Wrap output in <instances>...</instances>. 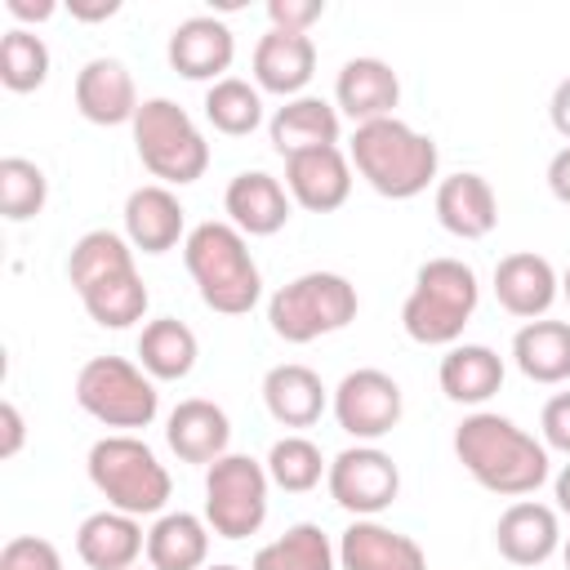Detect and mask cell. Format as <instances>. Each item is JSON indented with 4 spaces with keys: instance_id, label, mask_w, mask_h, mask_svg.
Returning <instances> with one entry per match:
<instances>
[{
    "instance_id": "obj_30",
    "label": "cell",
    "mask_w": 570,
    "mask_h": 570,
    "mask_svg": "<svg viewBox=\"0 0 570 570\" xmlns=\"http://www.w3.org/2000/svg\"><path fill=\"white\" fill-rule=\"evenodd\" d=\"M512 361L530 383L570 379V321H525L512 334Z\"/></svg>"
},
{
    "instance_id": "obj_4",
    "label": "cell",
    "mask_w": 570,
    "mask_h": 570,
    "mask_svg": "<svg viewBox=\"0 0 570 570\" xmlns=\"http://www.w3.org/2000/svg\"><path fill=\"white\" fill-rule=\"evenodd\" d=\"M347 160L387 200H410V196L428 191V183L436 178V165H441L436 142L396 116L356 125L352 142H347Z\"/></svg>"
},
{
    "instance_id": "obj_13",
    "label": "cell",
    "mask_w": 570,
    "mask_h": 570,
    "mask_svg": "<svg viewBox=\"0 0 570 570\" xmlns=\"http://www.w3.org/2000/svg\"><path fill=\"white\" fill-rule=\"evenodd\" d=\"M165 58L169 67L183 76V80H227V67L236 58V36L223 18L214 13H196V18H183L174 31H169V45H165Z\"/></svg>"
},
{
    "instance_id": "obj_9",
    "label": "cell",
    "mask_w": 570,
    "mask_h": 570,
    "mask_svg": "<svg viewBox=\"0 0 570 570\" xmlns=\"http://www.w3.org/2000/svg\"><path fill=\"white\" fill-rule=\"evenodd\" d=\"M76 405L107 428H151L160 410L156 379L125 356H94L76 374Z\"/></svg>"
},
{
    "instance_id": "obj_29",
    "label": "cell",
    "mask_w": 570,
    "mask_h": 570,
    "mask_svg": "<svg viewBox=\"0 0 570 570\" xmlns=\"http://www.w3.org/2000/svg\"><path fill=\"white\" fill-rule=\"evenodd\" d=\"M209 521L196 512H160L147 530V566L151 570H205L209 557Z\"/></svg>"
},
{
    "instance_id": "obj_10",
    "label": "cell",
    "mask_w": 570,
    "mask_h": 570,
    "mask_svg": "<svg viewBox=\"0 0 570 570\" xmlns=\"http://www.w3.org/2000/svg\"><path fill=\"white\" fill-rule=\"evenodd\" d=\"M267 463L249 454H223L205 468V521L218 539H249L267 521Z\"/></svg>"
},
{
    "instance_id": "obj_48",
    "label": "cell",
    "mask_w": 570,
    "mask_h": 570,
    "mask_svg": "<svg viewBox=\"0 0 570 570\" xmlns=\"http://www.w3.org/2000/svg\"><path fill=\"white\" fill-rule=\"evenodd\" d=\"M205 570H240V566H205Z\"/></svg>"
},
{
    "instance_id": "obj_34",
    "label": "cell",
    "mask_w": 570,
    "mask_h": 570,
    "mask_svg": "<svg viewBox=\"0 0 570 570\" xmlns=\"http://www.w3.org/2000/svg\"><path fill=\"white\" fill-rule=\"evenodd\" d=\"M267 476H272V485H281L285 494H307V490H316L321 485V476L330 472V463L321 459V445L316 441H307V436H281L272 450H267Z\"/></svg>"
},
{
    "instance_id": "obj_47",
    "label": "cell",
    "mask_w": 570,
    "mask_h": 570,
    "mask_svg": "<svg viewBox=\"0 0 570 570\" xmlns=\"http://www.w3.org/2000/svg\"><path fill=\"white\" fill-rule=\"evenodd\" d=\"M561 561H566V570H570V539L561 543Z\"/></svg>"
},
{
    "instance_id": "obj_28",
    "label": "cell",
    "mask_w": 570,
    "mask_h": 570,
    "mask_svg": "<svg viewBox=\"0 0 570 570\" xmlns=\"http://www.w3.org/2000/svg\"><path fill=\"white\" fill-rule=\"evenodd\" d=\"M436 379L454 405H485L503 387V356L485 343H454L441 356Z\"/></svg>"
},
{
    "instance_id": "obj_12",
    "label": "cell",
    "mask_w": 570,
    "mask_h": 570,
    "mask_svg": "<svg viewBox=\"0 0 570 570\" xmlns=\"http://www.w3.org/2000/svg\"><path fill=\"white\" fill-rule=\"evenodd\" d=\"M334 419L347 436H356L361 445H374L379 436H387L396 423H401V410H405V396H401V383L374 365L365 370H352L343 374V383L334 387Z\"/></svg>"
},
{
    "instance_id": "obj_25",
    "label": "cell",
    "mask_w": 570,
    "mask_h": 570,
    "mask_svg": "<svg viewBox=\"0 0 570 570\" xmlns=\"http://www.w3.org/2000/svg\"><path fill=\"white\" fill-rule=\"evenodd\" d=\"M494 548L503 561L512 566H543L557 548H561V521L557 508L539 503V499H517L499 525H494Z\"/></svg>"
},
{
    "instance_id": "obj_16",
    "label": "cell",
    "mask_w": 570,
    "mask_h": 570,
    "mask_svg": "<svg viewBox=\"0 0 570 570\" xmlns=\"http://www.w3.org/2000/svg\"><path fill=\"white\" fill-rule=\"evenodd\" d=\"M223 209H227V223L245 236H276L285 223H289V191L281 178H272L267 169H240L227 191H223Z\"/></svg>"
},
{
    "instance_id": "obj_11",
    "label": "cell",
    "mask_w": 570,
    "mask_h": 570,
    "mask_svg": "<svg viewBox=\"0 0 570 570\" xmlns=\"http://www.w3.org/2000/svg\"><path fill=\"white\" fill-rule=\"evenodd\" d=\"M325 485H330V499L343 512H352V517H379L401 494V468H396V459L387 450L356 441V445H347L343 454L330 459Z\"/></svg>"
},
{
    "instance_id": "obj_22",
    "label": "cell",
    "mask_w": 570,
    "mask_h": 570,
    "mask_svg": "<svg viewBox=\"0 0 570 570\" xmlns=\"http://www.w3.org/2000/svg\"><path fill=\"white\" fill-rule=\"evenodd\" d=\"M316 76V45L298 31H267L254 45V85L258 94H281L285 102L307 89Z\"/></svg>"
},
{
    "instance_id": "obj_2",
    "label": "cell",
    "mask_w": 570,
    "mask_h": 570,
    "mask_svg": "<svg viewBox=\"0 0 570 570\" xmlns=\"http://www.w3.org/2000/svg\"><path fill=\"white\" fill-rule=\"evenodd\" d=\"M67 281L80 294L89 321L102 330H129L134 321L147 316V285L134 267V245L120 232L94 227L71 245L67 258Z\"/></svg>"
},
{
    "instance_id": "obj_38",
    "label": "cell",
    "mask_w": 570,
    "mask_h": 570,
    "mask_svg": "<svg viewBox=\"0 0 570 570\" xmlns=\"http://www.w3.org/2000/svg\"><path fill=\"white\" fill-rule=\"evenodd\" d=\"M321 13H325V0H267L272 31H298V36H307V27Z\"/></svg>"
},
{
    "instance_id": "obj_35",
    "label": "cell",
    "mask_w": 570,
    "mask_h": 570,
    "mask_svg": "<svg viewBox=\"0 0 570 570\" xmlns=\"http://www.w3.org/2000/svg\"><path fill=\"white\" fill-rule=\"evenodd\" d=\"M0 80L9 94L40 89L49 80V45L27 27H9L0 40Z\"/></svg>"
},
{
    "instance_id": "obj_21",
    "label": "cell",
    "mask_w": 570,
    "mask_h": 570,
    "mask_svg": "<svg viewBox=\"0 0 570 570\" xmlns=\"http://www.w3.org/2000/svg\"><path fill=\"white\" fill-rule=\"evenodd\" d=\"M142 552H147V530L129 512L102 508V512H89L76 530V557L89 570H134Z\"/></svg>"
},
{
    "instance_id": "obj_18",
    "label": "cell",
    "mask_w": 570,
    "mask_h": 570,
    "mask_svg": "<svg viewBox=\"0 0 570 570\" xmlns=\"http://www.w3.org/2000/svg\"><path fill=\"white\" fill-rule=\"evenodd\" d=\"M338 566L343 570H428V552L383 525L379 517H356L343 534H338Z\"/></svg>"
},
{
    "instance_id": "obj_36",
    "label": "cell",
    "mask_w": 570,
    "mask_h": 570,
    "mask_svg": "<svg viewBox=\"0 0 570 570\" xmlns=\"http://www.w3.org/2000/svg\"><path fill=\"white\" fill-rule=\"evenodd\" d=\"M45 200H49L45 169L27 156H4L0 160V214L9 223H27L45 209Z\"/></svg>"
},
{
    "instance_id": "obj_15",
    "label": "cell",
    "mask_w": 570,
    "mask_h": 570,
    "mask_svg": "<svg viewBox=\"0 0 570 570\" xmlns=\"http://www.w3.org/2000/svg\"><path fill=\"white\" fill-rule=\"evenodd\" d=\"M285 191L307 214H334L352 196V160L343 147H321L285 160Z\"/></svg>"
},
{
    "instance_id": "obj_31",
    "label": "cell",
    "mask_w": 570,
    "mask_h": 570,
    "mask_svg": "<svg viewBox=\"0 0 570 570\" xmlns=\"http://www.w3.org/2000/svg\"><path fill=\"white\" fill-rule=\"evenodd\" d=\"M200 343L191 334V325H183L178 316H156L142 325L138 334V365L156 379V383H178L196 370Z\"/></svg>"
},
{
    "instance_id": "obj_40",
    "label": "cell",
    "mask_w": 570,
    "mask_h": 570,
    "mask_svg": "<svg viewBox=\"0 0 570 570\" xmlns=\"http://www.w3.org/2000/svg\"><path fill=\"white\" fill-rule=\"evenodd\" d=\"M0 428H4L0 459H13V454L22 450V441H27V423H22V414H18V405H13V401H4V405H0Z\"/></svg>"
},
{
    "instance_id": "obj_39",
    "label": "cell",
    "mask_w": 570,
    "mask_h": 570,
    "mask_svg": "<svg viewBox=\"0 0 570 570\" xmlns=\"http://www.w3.org/2000/svg\"><path fill=\"white\" fill-rule=\"evenodd\" d=\"M539 428H543V445L570 459V392H557V396L543 405Z\"/></svg>"
},
{
    "instance_id": "obj_1",
    "label": "cell",
    "mask_w": 570,
    "mask_h": 570,
    "mask_svg": "<svg viewBox=\"0 0 570 570\" xmlns=\"http://www.w3.org/2000/svg\"><path fill=\"white\" fill-rule=\"evenodd\" d=\"M454 459L481 490L503 494V499L534 494L552 468L548 445L494 410H472L454 428Z\"/></svg>"
},
{
    "instance_id": "obj_45",
    "label": "cell",
    "mask_w": 570,
    "mask_h": 570,
    "mask_svg": "<svg viewBox=\"0 0 570 570\" xmlns=\"http://www.w3.org/2000/svg\"><path fill=\"white\" fill-rule=\"evenodd\" d=\"M552 494H557V512H566V517H570V463L557 472V481H552Z\"/></svg>"
},
{
    "instance_id": "obj_6",
    "label": "cell",
    "mask_w": 570,
    "mask_h": 570,
    "mask_svg": "<svg viewBox=\"0 0 570 570\" xmlns=\"http://www.w3.org/2000/svg\"><path fill=\"white\" fill-rule=\"evenodd\" d=\"M85 472H89L94 490L107 499V508L129 512L138 521L142 517H160L169 494H174V481H169L165 463L134 432H116V436L94 441L89 459H85Z\"/></svg>"
},
{
    "instance_id": "obj_41",
    "label": "cell",
    "mask_w": 570,
    "mask_h": 570,
    "mask_svg": "<svg viewBox=\"0 0 570 570\" xmlns=\"http://www.w3.org/2000/svg\"><path fill=\"white\" fill-rule=\"evenodd\" d=\"M548 191H552L561 205H570V147H561V151L548 160Z\"/></svg>"
},
{
    "instance_id": "obj_33",
    "label": "cell",
    "mask_w": 570,
    "mask_h": 570,
    "mask_svg": "<svg viewBox=\"0 0 570 570\" xmlns=\"http://www.w3.org/2000/svg\"><path fill=\"white\" fill-rule=\"evenodd\" d=\"M205 120L227 134V138H245L263 125V94L258 85L240 80V76H227L218 85L205 89Z\"/></svg>"
},
{
    "instance_id": "obj_17",
    "label": "cell",
    "mask_w": 570,
    "mask_h": 570,
    "mask_svg": "<svg viewBox=\"0 0 570 570\" xmlns=\"http://www.w3.org/2000/svg\"><path fill=\"white\" fill-rule=\"evenodd\" d=\"M165 441H169V450H174L183 463L209 468V463H218L223 454H232V450H227V445H232V419H227L223 405H214V401H205V396H187V401H178V405L169 410V419H165Z\"/></svg>"
},
{
    "instance_id": "obj_32",
    "label": "cell",
    "mask_w": 570,
    "mask_h": 570,
    "mask_svg": "<svg viewBox=\"0 0 570 570\" xmlns=\"http://www.w3.org/2000/svg\"><path fill=\"white\" fill-rule=\"evenodd\" d=\"M249 570H338V548L330 534L312 521L289 525L281 539L263 543L249 561Z\"/></svg>"
},
{
    "instance_id": "obj_8",
    "label": "cell",
    "mask_w": 570,
    "mask_h": 570,
    "mask_svg": "<svg viewBox=\"0 0 570 570\" xmlns=\"http://www.w3.org/2000/svg\"><path fill=\"white\" fill-rule=\"evenodd\" d=\"M138 160L160 187H187L209 169V142L174 98H147L134 116Z\"/></svg>"
},
{
    "instance_id": "obj_3",
    "label": "cell",
    "mask_w": 570,
    "mask_h": 570,
    "mask_svg": "<svg viewBox=\"0 0 570 570\" xmlns=\"http://www.w3.org/2000/svg\"><path fill=\"white\" fill-rule=\"evenodd\" d=\"M183 263L196 281V294L218 316H245L263 298V276L249 254L245 232H236L223 218L196 223L183 240Z\"/></svg>"
},
{
    "instance_id": "obj_26",
    "label": "cell",
    "mask_w": 570,
    "mask_h": 570,
    "mask_svg": "<svg viewBox=\"0 0 570 570\" xmlns=\"http://www.w3.org/2000/svg\"><path fill=\"white\" fill-rule=\"evenodd\" d=\"M338 107H330L325 98H312V94H298L289 98L285 107L272 111L267 120V138L272 147L289 160V156H303V151H321V147H338Z\"/></svg>"
},
{
    "instance_id": "obj_7",
    "label": "cell",
    "mask_w": 570,
    "mask_h": 570,
    "mask_svg": "<svg viewBox=\"0 0 570 570\" xmlns=\"http://www.w3.org/2000/svg\"><path fill=\"white\" fill-rule=\"evenodd\" d=\"M356 285L338 272H303L267 298V325L285 343H312L356 321Z\"/></svg>"
},
{
    "instance_id": "obj_19",
    "label": "cell",
    "mask_w": 570,
    "mask_h": 570,
    "mask_svg": "<svg viewBox=\"0 0 570 570\" xmlns=\"http://www.w3.org/2000/svg\"><path fill=\"white\" fill-rule=\"evenodd\" d=\"M138 89L120 58H89L76 71V111L89 125H134L138 116Z\"/></svg>"
},
{
    "instance_id": "obj_44",
    "label": "cell",
    "mask_w": 570,
    "mask_h": 570,
    "mask_svg": "<svg viewBox=\"0 0 570 570\" xmlns=\"http://www.w3.org/2000/svg\"><path fill=\"white\" fill-rule=\"evenodd\" d=\"M111 13H120V0H98V4L71 0V18H80V22H102V18H111Z\"/></svg>"
},
{
    "instance_id": "obj_42",
    "label": "cell",
    "mask_w": 570,
    "mask_h": 570,
    "mask_svg": "<svg viewBox=\"0 0 570 570\" xmlns=\"http://www.w3.org/2000/svg\"><path fill=\"white\" fill-rule=\"evenodd\" d=\"M548 116H552V129H557L561 138H570V76L557 80V89H552V98H548Z\"/></svg>"
},
{
    "instance_id": "obj_37",
    "label": "cell",
    "mask_w": 570,
    "mask_h": 570,
    "mask_svg": "<svg viewBox=\"0 0 570 570\" xmlns=\"http://www.w3.org/2000/svg\"><path fill=\"white\" fill-rule=\"evenodd\" d=\"M0 570H62V557L40 534H18L0 548Z\"/></svg>"
},
{
    "instance_id": "obj_20",
    "label": "cell",
    "mask_w": 570,
    "mask_h": 570,
    "mask_svg": "<svg viewBox=\"0 0 570 570\" xmlns=\"http://www.w3.org/2000/svg\"><path fill=\"white\" fill-rule=\"evenodd\" d=\"M125 240L142 254H169L178 240H187L183 200L160 183L134 187L129 200H125Z\"/></svg>"
},
{
    "instance_id": "obj_46",
    "label": "cell",
    "mask_w": 570,
    "mask_h": 570,
    "mask_svg": "<svg viewBox=\"0 0 570 570\" xmlns=\"http://www.w3.org/2000/svg\"><path fill=\"white\" fill-rule=\"evenodd\" d=\"M561 294H566V298H570V267H566V272H561Z\"/></svg>"
},
{
    "instance_id": "obj_5",
    "label": "cell",
    "mask_w": 570,
    "mask_h": 570,
    "mask_svg": "<svg viewBox=\"0 0 570 570\" xmlns=\"http://www.w3.org/2000/svg\"><path fill=\"white\" fill-rule=\"evenodd\" d=\"M481 303L476 272L463 258H428L401 303V325L423 347H454Z\"/></svg>"
},
{
    "instance_id": "obj_23",
    "label": "cell",
    "mask_w": 570,
    "mask_h": 570,
    "mask_svg": "<svg viewBox=\"0 0 570 570\" xmlns=\"http://www.w3.org/2000/svg\"><path fill=\"white\" fill-rule=\"evenodd\" d=\"M334 102L352 125H370L396 111L401 80L383 58H347L334 80Z\"/></svg>"
},
{
    "instance_id": "obj_27",
    "label": "cell",
    "mask_w": 570,
    "mask_h": 570,
    "mask_svg": "<svg viewBox=\"0 0 570 570\" xmlns=\"http://www.w3.org/2000/svg\"><path fill=\"white\" fill-rule=\"evenodd\" d=\"M325 383L312 365L281 361L263 374V405L281 428H312L325 414Z\"/></svg>"
},
{
    "instance_id": "obj_43",
    "label": "cell",
    "mask_w": 570,
    "mask_h": 570,
    "mask_svg": "<svg viewBox=\"0 0 570 570\" xmlns=\"http://www.w3.org/2000/svg\"><path fill=\"white\" fill-rule=\"evenodd\" d=\"M4 9H9V18H18V22H49V18L58 13L53 0H4Z\"/></svg>"
},
{
    "instance_id": "obj_14",
    "label": "cell",
    "mask_w": 570,
    "mask_h": 570,
    "mask_svg": "<svg viewBox=\"0 0 570 570\" xmlns=\"http://www.w3.org/2000/svg\"><path fill=\"white\" fill-rule=\"evenodd\" d=\"M557 294H561V276L543 254L517 249V254H503L494 263V298H499V307L508 316L543 321L548 307L557 303Z\"/></svg>"
},
{
    "instance_id": "obj_24",
    "label": "cell",
    "mask_w": 570,
    "mask_h": 570,
    "mask_svg": "<svg viewBox=\"0 0 570 570\" xmlns=\"http://www.w3.org/2000/svg\"><path fill=\"white\" fill-rule=\"evenodd\" d=\"M432 205H436V223H441L450 236H459V240H481V236H490L494 223H499V196H494V187H490L481 174H472V169H459V174L441 178Z\"/></svg>"
},
{
    "instance_id": "obj_49",
    "label": "cell",
    "mask_w": 570,
    "mask_h": 570,
    "mask_svg": "<svg viewBox=\"0 0 570 570\" xmlns=\"http://www.w3.org/2000/svg\"><path fill=\"white\" fill-rule=\"evenodd\" d=\"M134 570H138V566H134Z\"/></svg>"
}]
</instances>
